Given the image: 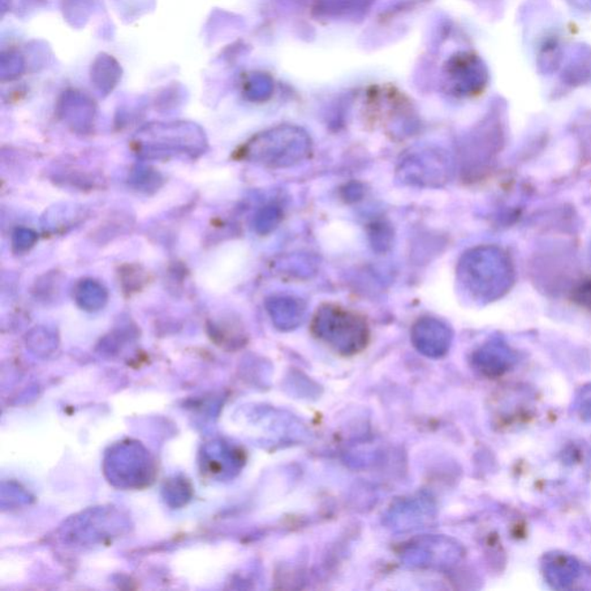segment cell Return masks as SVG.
Listing matches in <instances>:
<instances>
[{"mask_svg": "<svg viewBox=\"0 0 591 591\" xmlns=\"http://www.w3.org/2000/svg\"><path fill=\"white\" fill-rule=\"evenodd\" d=\"M470 278L474 291L487 300L497 299L510 290L515 270L510 257L502 250L486 248L469 256Z\"/></svg>", "mask_w": 591, "mask_h": 591, "instance_id": "obj_1", "label": "cell"}, {"mask_svg": "<svg viewBox=\"0 0 591 591\" xmlns=\"http://www.w3.org/2000/svg\"><path fill=\"white\" fill-rule=\"evenodd\" d=\"M577 292V301H581V304L591 306V281L584 284L576 290Z\"/></svg>", "mask_w": 591, "mask_h": 591, "instance_id": "obj_2", "label": "cell"}]
</instances>
